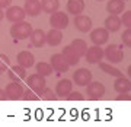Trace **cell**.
Returning a JSON list of instances; mask_svg holds the SVG:
<instances>
[{"label": "cell", "mask_w": 131, "mask_h": 127, "mask_svg": "<svg viewBox=\"0 0 131 127\" xmlns=\"http://www.w3.org/2000/svg\"><path fill=\"white\" fill-rule=\"evenodd\" d=\"M31 32H32V25L25 21L15 22L13 26L10 28V35L16 40H26V38H29Z\"/></svg>", "instance_id": "1"}, {"label": "cell", "mask_w": 131, "mask_h": 127, "mask_svg": "<svg viewBox=\"0 0 131 127\" xmlns=\"http://www.w3.org/2000/svg\"><path fill=\"white\" fill-rule=\"evenodd\" d=\"M103 57L106 58L108 61H111L114 64L117 63H121L124 60V51L122 48L117 44H109L105 50H103Z\"/></svg>", "instance_id": "2"}, {"label": "cell", "mask_w": 131, "mask_h": 127, "mask_svg": "<svg viewBox=\"0 0 131 127\" xmlns=\"http://www.w3.org/2000/svg\"><path fill=\"white\" fill-rule=\"evenodd\" d=\"M105 92H106V89H105L102 82L90 80L89 83L86 85V94L90 99H101L105 95Z\"/></svg>", "instance_id": "3"}, {"label": "cell", "mask_w": 131, "mask_h": 127, "mask_svg": "<svg viewBox=\"0 0 131 127\" xmlns=\"http://www.w3.org/2000/svg\"><path fill=\"white\" fill-rule=\"evenodd\" d=\"M26 85H28L29 89H32L34 92H37L38 95L42 92V89L45 88V77L39 73H34V75L26 77Z\"/></svg>", "instance_id": "4"}, {"label": "cell", "mask_w": 131, "mask_h": 127, "mask_svg": "<svg viewBox=\"0 0 131 127\" xmlns=\"http://www.w3.org/2000/svg\"><path fill=\"white\" fill-rule=\"evenodd\" d=\"M50 25H51L52 28L63 31V29H66L69 26V16H67L64 12L56 10V12H52L51 16H50Z\"/></svg>", "instance_id": "5"}, {"label": "cell", "mask_w": 131, "mask_h": 127, "mask_svg": "<svg viewBox=\"0 0 131 127\" xmlns=\"http://www.w3.org/2000/svg\"><path fill=\"white\" fill-rule=\"evenodd\" d=\"M84 57H86V61L90 63V64L99 63L103 58V48L101 45H95L93 44L92 47H88V50L84 53Z\"/></svg>", "instance_id": "6"}, {"label": "cell", "mask_w": 131, "mask_h": 127, "mask_svg": "<svg viewBox=\"0 0 131 127\" xmlns=\"http://www.w3.org/2000/svg\"><path fill=\"white\" fill-rule=\"evenodd\" d=\"M5 16H6V19H7L9 22L15 24V22L25 21L26 13H25L24 7H20V6H9V7H7V10H6Z\"/></svg>", "instance_id": "7"}, {"label": "cell", "mask_w": 131, "mask_h": 127, "mask_svg": "<svg viewBox=\"0 0 131 127\" xmlns=\"http://www.w3.org/2000/svg\"><path fill=\"white\" fill-rule=\"evenodd\" d=\"M92 80V72L89 69H77V70L73 73V82L77 86H86Z\"/></svg>", "instance_id": "8"}, {"label": "cell", "mask_w": 131, "mask_h": 127, "mask_svg": "<svg viewBox=\"0 0 131 127\" xmlns=\"http://www.w3.org/2000/svg\"><path fill=\"white\" fill-rule=\"evenodd\" d=\"M51 67H52V70H57V72H60V73H66V72H69V69H70V64L67 63V60L64 58V56L63 54H54V56L51 57Z\"/></svg>", "instance_id": "9"}, {"label": "cell", "mask_w": 131, "mask_h": 127, "mask_svg": "<svg viewBox=\"0 0 131 127\" xmlns=\"http://www.w3.org/2000/svg\"><path fill=\"white\" fill-rule=\"evenodd\" d=\"M5 92H6V96H7V99H13V101H16V99H20V98H22L24 88H22L20 82H10V83L6 86Z\"/></svg>", "instance_id": "10"}, {"label": "cell", "mask_w": 131, "mask_h": 127, "mask_svg": "<svg viewBox=\"0 0 131 127\" xmlns=\"http://www.w3.org/2000/svg\"><path fill=\"white\" fill-rule=\"evenodd\" d=\"M73 24H74L76 29L77 31H80V32H89L90 29H92V19L89 18V16H84V15H76L74 21H73Z\"/></svg>", "instance_id": "11"}, {"label": "cell", "mask_w": 131, "mask_h": 127, "mask_svg": "<svg viewBox=\"0 0 131 127\" xmlns=\"http://www.w3.org/2000/svg\"><path fill=\"white\" fill-rule=\"evenodd\" d=\"M90 40L95 45H103L109 40V31L106 28H96L90 32Z\"/></svg>", "instance_id": "12"}, {"label": "cell", "mask_w": 131, "mask_h": 127, "mask_svg": "<svg viewBox=\"0 0 131 127\" xmlns=\"http://www.w3.org/2000/svg\"><path fill=\"white\" fill-rule=\"evenodd\" d=\"M16 61H18L19 66L28 69V67H32L34 64H35V57H34V54L31 51H26V50H25V51H20L18 54Z\"/></svg>", "instance_id": "13"}, {"label": "cell", "mask_w": 131, "mask_h": 127, "mask_svg": "<svg viewBox=\"0 0 131 127\" xmlns=\"http://www.w3.org/2000/svg\"><path fill=\"white\" fill-rule=\"evenodd\" d=\"M61 41H63V32L60 29L51 28L45 34V42H48V45H51V47H57Z\"/></svg>", "instance_id": "14"}, {"label": "cell", "mask_w": 131, "mask_h": 127, "mask_svg": "<svg viewBox=\"0 0 131 127\" xmlns=\"http://www.w3.org/2000/svg\"><path fill=\"white\" fill-rule=\"evenodd\" d=\"M7 76L10 77L12 82H22L26 79V69L22 66H13L10 67V70L7 72Z\"/></svg>", "instance_id": "15"}, {"label": "cell", "mask_w": 131, "mask_h": 127, "mask_svg": "<svg viewBox=\"0 0 131 127\" xmlns=\"http://www.w3.org/2000/svg\"><path fill=\"white\" fill-rule=\"evenodd\" d=\"M73 91V83L70 79H61L56 86V94L57 96H67Z\"/></svg>", "instance_id": "16"}, {"label": "cell", "mask_w": 131, "mask_h": 127, "mask_svg": "<svg viewBox=\"0 0 131 127\" xmlns=\"http://www.w3.org/2000/svg\"><path fill=\"white\" fill-rule=\"evenodd\" d=\"M29 38H31L32 45L37 47V48H41V47H44V45L47 44V42H45V32H44L42 29H32Z\"/></svg>", "instance_id": "17"}, {"label": "cell", "mask_w": 131, "mask_h": 127, "mask_svg": "<svg viewBox=\"0 0 131 127\" xmlns=\"http://www.w3.org/2000/svg\"><path fill=\"white\" fill-rule=\"evenodd\" d=\"M125 9V2L124 0H109L106 3V12L109 15H119Z\"/></svg>", "instance_id": "18"}, {"label": "cell", "mask_w": 131, "mask_h": 127, "mask_svg": "<svg viewBox=\"0 0 131 127\" xmlns=\"http://www.w3.org/2000/svg\"><path fill=\"white\" fill-rule=\"evenodd\" d=\"M121 18H118V15H109L105 19V28L109 32H118V29L121 28Z\"/></svg>", "instance_id": "19"}, {"label": "cell", "mask_w": 131, "mask_h": 127, "mask_svg": "<svg viewBox=\"0 0 131 127\" xmlns=\"http://www.w3.org/2000/svg\"><path fill=\"white\" fill-rule=\"evenodd\" d=\"M24 10H25V13L28 15V16H38V15L42 12V9H41V3L38 2V0H32V2H26L25 3V7H24Z\"/></svg>", "instance_id": "20"}, {"label": "cell", "mask_w": 131, "mask_h": 127, "mask_svg": "<svg viewBox=\"0 0 131 127\" xmlns=\"http://www.w3.org/2000/svg\"><path fill=\"white\" fill-rule=\"evenodd\" d=\"M61 54L64 56V58L67 60V63H69L70 66H76V64L79 63V60H80L79 54H77V53H76L70 45H67V47L63 48V53H61Z\"/></svg>", "instance_id": "21"}, {"label": "cell", "mask_w": 131, "mask_h": 127, "mask_svg": "<svg viewBox=\"0 0 131 127\" xmlns=\"http://www.w3.org/2000/svg\"><path fill=\"white\" fill-rule=\"evenodd\" d=\"M84 0H69L67 2V10L71 15H80L84 10Z\"/></svg>", "instance_id": "22"}, {"label": "cell", "mask_w": 131, "mask_h": 127, "mask_svg": "<svg viewBox=\"0 0 131 127\" xmlns=\"http://www.w3.org/2000/svg\"><path fill=\"white\" fill-rule=\"evenodd\" d=\"M114 88H115V91H117L118 94H121V92H128V91L131 89V82L127 77H124V76H119V77H117V80L114 82Z\"/></svg>", "instance_id": "23"}, {"label": "cell", "mask_w": 131, "mask_h": 127, "mask_svg": "<svg viewBox=\"0 0 131 127\" xmlns=\"http://www.w3.org/2000/svg\"><path fill=\"white\" fill-rule=\"evenodd\" d=\"M39 3H41V9L48 15H51L52 12L58 10V7H60V2L58 0H41Z\"/></svg>", "instance_id": "24"}, {"label": "cell", "mask_w": 131, "mask_h": 127, "mask_svg": "<svg viewBox=\"0 0 131 127\" xmlns=\"http://www.w3.org/2000/svg\"><path fill=\"white\" fill-rule=\"evenodd\" d=\"M70 47L79 54V57H83L86 50H88V44H86L83 40H79V38H77V40H73V41H71Z\"/></svg>", "instance_id": "25"}, {"label": "cell", "mask_w": 131, "mask_h": 127, "mask_svg": "<svg viewBox=\"0 0 131 127\" xmlns=\"http://www.w3.org/2000/svg\"><path fill=\"white\" fill-rule=\"evenodd\" d=\"M37 73L42 75L44 77H47V76L52 75V67L50 63H45V61H39L37 63Z\"/></svg>", "instance_id": "26"}, {"label": "cell", "mask_w": 131, "mask_h": 127, "mask_svg": "<svg viewBox=\"0 0 131 127\" xmlns=\"http://www.w3.org/2000/svg\"><path fill=\"white\" fill-rule=\"evenodd\" d=\"M98 64H99V67H101V69H102L105 73H108V75L115 76V77H119V76H122L121 70H119V69H117V67L111 66V64H106V63H102V61H99Z\"/></svg>", "instance_id": "27"}, {"label": "cell", "mask_w": 131, "mask_h": 127, "mask_svg": "<svg viewBox=\"0 0 131 127\" xmlns=\"http://www.w3.org/2000/svg\"><path fill=\"white\" fill-rule=\"evenodd\" d=\"M39 96H41L44 101H56V99H57V94H56V92H52L50 88H48V89H47V88H44L42 92L39 94Z\"/></svg>", "instance_id": "28"}, {"label": "cell", "mask_w": 131, "mask_h": 127, "mask_svg": "<svg viewBox=\"0 0 131 127\" xmlns=\"http://www.w3.org/2000/svg\"><path fill=\"white\" fill-rule=\"evenodd\" d=\"M10 64V58L5 54H0V73H5Z\"/></svg>", "instance_id": "29"}, {"label": "cell", "mask_w": 131, "mask_h": 127, "mask_svg": "<svg viewBox=\"0 0 131 127\" xmlns=\"http://www.w3.org/2000/svg\"><path fill=\"white\" fill-rule=\"evenodd\" d=\"M22 98L26 99V101H37V99H39V96H38V94L34 92L32 89H25L24 94H22Z\"/></svg>", "instance_id": "30"}, {"label": "cell", "mask_w": 131, "mask_h": 127, "mask_svg": "<svg viewBox=\"0 0 131 127\" xmlns=\"http://www.w3.org/2000/svg\"><path fill=\"white\" fill-rule=\"evenodd\" d=\"M121 24L125 28H131V10L124 12V15H122V18H121Z\"/></svg>", "instance_id": "31"}, {"label": "cell", "mask_w": 131, "mask_h": 127, "mask_svg": "<svg viewBox=\"0 0 131 127\" xmlns=\"http://www.w3.org/2000/svg\"><path fill=\"white\" fill-rule=\"evenodd\" d=\"M121 38H122V42H124L125 45L131 47V28H127V31L122 34Z\"/></svg>", "instance_id": "32"}, {"label": "cell", "mask_w": 131, "mask_h": 127, "mask_svg": "<svg viewBox=\"0 0 131 127\" xmlns=\"http://www.w3.org/2000/svg\"><path fill=\"white\" fill-rule=\"evenodd\" d=\"M66 98L70 99V101H83V95L80 94V92H74V91H71Z\"/></svg>", "instance_id": "33"}, {"label": "cell", "mask_w": 131, "mask_h": 127, "mask_svg": "<svg viewBox=\"0 0 131 127\" xmlns=\"http://www.w3.org/2000/svg\"><path fill=\"white\" fill-rule=\"evenodd\" d=\"M117 99H119V101H130L131 96L128 95V92H121V94L117 96Z\"/></svg>", "instance_id": "34"}, {"label": "cell", "mask_w": 131, "mask_h": 127, "mask_svg": "<svg viewBox=\"0 0 131 127\" xmlns=\"http://www.w3.org/2000/svg\"><path fill=\"white\" fill-rule=\"evenodd\" d=\"M10 3H12V0H0V7H2V9H5V7H9Z\"/></svg>", "instance_id": "35"}, {"label": "cell", "mask_w": 131, "mask_h": 127, "mask_svg": "<svg viewBox=\"0 0 131 127\" xmlns=\"http://www.w3.org/2000/svg\"><path fill=\"white\" fill-rule=\"evenodd\" d=\"M5 99H7V96H6V92L3 89H0V101H5Z\"/></svg>", "instance_id": "36"}, {"label": "cell", "mask_w": 131, "mask_h": 127, "mask_svg": "<svg viewBox=\"0 0 131 127\" xmlns=\"http://www.w3.org/2000/svg\"><path fill=\"white\" fill-rule=\"evenodd\" d=\"M3 18H5V12H3V9L0 7V21H2Z\"/></svg>", "instance_id": "37"}, {"label": "cell", "mask_w": 131, "mask_h": 127, "mask_svg": "<svg viewBox=\"0 0 131 127\" xmlns=\"http://www.w3.org/2000/svg\"><path fill=\"white\" fill-rule=\"evenodd\" d=\"M26 2H32V0H26Z\"/></svg>", "instance_id": "38"}, {"label": "cell", "mask_w": 131, "mask_h": 127, "mask_svg": "<svg viewBox=\"0 0 131 127\" xmlns=\"http://www.w3.org/2000/svg\"><path fill=\"white\" fill-rule=\"evenodd\" d=\"M98 2H103V0H98Z\"/></svg>", "instance_id": "39"}, {"label": "cell", "mask_w": 131, "mask_h": 127, "mask_svg": "<svg viewBox=\"0 0 131 127\" xmlns=\"http://www.w3.org/2000/svg\"><path fill=\"white\" fill-rule=\"evenodd\" d=\"M124 2H125V0H124Z\"/></svg>", "instance_id": "40"}]
</instances>
